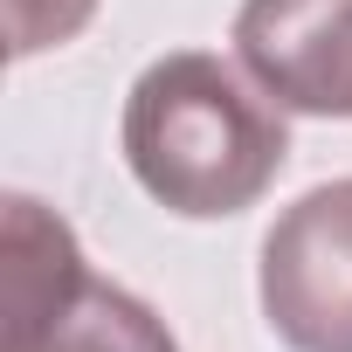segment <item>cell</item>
Here are the masks:
<instances>
[{
    "instance_id": "6da1fadb",
    "label": "cell",
    "mask_w": 352,
    "mask_h": 352,
    "mask_svg": "<svg viewBox=\"0 0 352 352\" xmlns=\"http://www.w3.org/2000/svg\"><path fill=\"white\" fill-rule=\"evenodd\" d=\"M290 159L283 118L201 49L159 56L124 97V166L131 180L187 221H221L263 201Z\"/></svg>"
},
{
    "instance_id": "7a4b0ae2",
    "label": "cell",
    "mask_w": 352,
    "mask_h": 352,
    "mask_svg": "<svg viewBox=\"0 0 352 352\" xmlns=\"http://www.w3.org/2000/svg\"><path fill=\"white\" fill-rule=\"evenodd\" d=\"M263 318L290 352H352V180L311 187L270 228Z\"/></svg>"
},
{
    "instance_id": "3957f363",
    "label": "cell",
    "mask_w": 352,
    "mask_h": 352,
    "mask_svg": "<svg viewBox=\"0 0 352 352\" xmlns=\"http://www.w3.org/2000/svg\"><path fill=\"white\" fill-rule=\"evenodd\" d=\"M235 56L304 118H352V0H242Z\"/></svg>"
},
{
    "instance_id": "277c9868",
    "label": "cell",
    "mask_w": 352,
    "mask_h": 352,
    "mask_svg": "<svg viewBox=\"0 0 352 352\" xmlns=\"http://www.w3.org/2000/svg\"><path fill=\"white\" fill-rule=\"evenodd\" d=\"M0 290H8V311H0V345L8 338H28L42 318H56L76 290H83V249L76 235L28 194L8 201V242H0Z\"/></svg>"
},
{
    "instance_id": "5b68a950",
    "label": "cell",
    "mask_w": 352,
    "mask_h": 352,
    "mask_svg": "<svg viewBox=\"0 0 352 352\" xmlns=\"http://www.w3.org/2000/svg\"><path fill=\"white\" fill-rule=\"evenodd\" d=\"M0 352H180V345L131 290L83 276V290L56 318H42L28 338H8Z\"/></svg>"
},
{
    "instance_id": "8992f818",
    "label": "cell",
    "mask_w": 352,
    "mask_h": 352,
    "mask_svg": "<svg viewBox=\"0 0 352 352\" xmlns=\"http://www.w3.org/2000/svg\"><path fill=\"white\" fill-rule=\"evenodd\" d=\"M0 8H8V56H35L63 49L97 14V0H0Z\"/></svg>"
}]
</instances>
